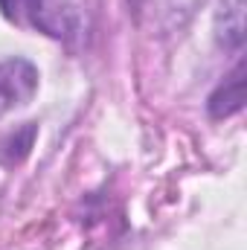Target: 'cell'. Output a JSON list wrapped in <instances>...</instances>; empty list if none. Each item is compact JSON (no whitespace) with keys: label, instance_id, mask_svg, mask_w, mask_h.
Listing matches in <instances>:
<instances>
[{"label":"cell","instance_id":"6","mask_svg":"<svg viewBox=\"0 0 247 250\" xmlns=\"http://www.w3.org/2000/svg\"><path fill=\"white\" fill-rule=\"evenodd\" d=\"M32 140H35V125L23 123V128L12 131V134L0 143V157H3L6 163H18V160H23V157L29 154V148H32Z\"/></svg>","mask_w":247,"mask_h":250},{"label":"cell","instance_id":"1","mask_svg":"<svg viewBox=\"0 0 247 250\" xmlns=\"http://www.w3.org/2000/svg\"><path fill=\"white\" fill-rule=\"evenodd\" d=\"M0 12L6 21L50 38H70L76 32V12L70 0H0Z\"/></svg>","mask_w":247,"mask_h":250},{"label":"cell","instance_id":"2","mask_svg":"<svg viewBox=\"0 0 247 250\" xmlns=\"http://www.w3.org/2000/svg\"><path fill=\"white\" fill-rule=\"evenodd\" d=\"M38 67L23 56H6L0 59V117L26 108L32 96L38 93Z\"/></svg>","mask_w":247,"mask_h":250},{"label":"cell","instance_id":"3","mask_svg":"<svg viewBox=\"0 0 247 250\" xmlns=\"http://www.w3.org/2000/svg\"><path fill=\"white\" fill-rule=\"evenodd\" d=\"M204 3L206 0H143L140 9H143V18L151 32L172 35V32L184 29Z\"/></svg>","mask_w":247,"mask_h":250},{"label":"cell","instance_id":"4","mask_svg":"<svg viewBox=\"0 0 247 250\" xmlns=\"http://www.w3.org/2000/svg\"><path fill=\"white\" fill-rule=\"evenodd\" d=\"M215 38L224 50H242V44H245V0H218Z\"/></svg>","mask_w":247,"mask_h":250},{"label":"cell","instance_id":"5","mask_svg":"<svg viewBox=\"0 0 247 250\" xmlns=\"http://www.w3.org/2000/svg\"><path fill=\"white\" fill-rule=\"evenodd\" d=\"M242 105H245V67L239 64V67L215 87V93L209 96L206 108H209V117L224 120V117L239 114Z\"/></svg>","mask_w":247,"mask_h":250}]
</instances>
